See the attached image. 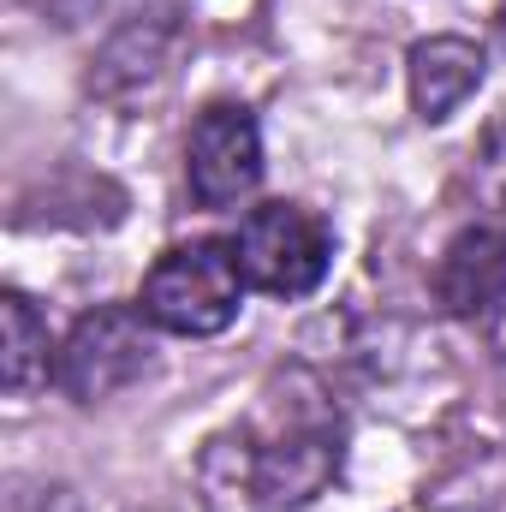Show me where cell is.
I'll return each instance as SVG.
<instances>
[{
  "instance_id": "cell-4",
  "label": "cell",
  "mask_w": 506,
  "mask_h": 512,
  "mask_svg": "<svg viewBox=\"0 0 506 512\" xmlns=\"http://www.w3.org/2000/svg\"><path fill=\"white\" fill-rule=\"evenodd\" d=\"M155 364V322L137 304H96L84 310L54 358V387L72 405H102L131 382H143Z\"/></svg>"
},
{
  "instance_id": "cell-1",
  "label": "cell",
  "mask_w": 506,
  "mask_h": 512,
  "mask_svg": "<svg viewBox=\"0 0 506 512\" xmlns=\"http://www.w3.org/2000/svg\"><path fill=\"white\" fill-rule=\"evenodd\" d=\"M346 465V411L310 364H280L197 453L203 512H298Z\"/></svg>"
},
{
  "instance_id": "cell-13",
  "label": "cell",
  "mask_w": 506,
  "mask_h": 512,
  "mask_svg": "<svg viewBox=\"0 0 506 512\" xmlns=\"http://www.w3.org/2000/svg\"><path fill=\"white\" fill-rule=\"evenodd\" d=\"M453 512H465V507H453Z\"/></svg>"
},
{
  "instance_id": "cell-7",
  "label": "cell",
  "mask_w": 506,
  "mask_h": 512,
  "mask_svg": "<svg viewBox=\"0 0 506 512\" xmlns=\"http://www.w3.org/2000/svg\"><path fill=\"white\" fill-rule=\"evenodd\" d=\"M435 298L447 316L483 322L506 298V227H465L435 262Z\"/></svg>"
},
{
  "instance_id": "cell-5",
  "label": "cell",
  "mask_w": 506,
  "mask_h": 512,
  "mask_svg": "<svg viewBox=\"0 0 506 512\" xmlns=\"http://www.w3.org/2000/svg\"><path fill=\"white\" fill-rule=\"evenodd\" d=\"M185 185L197 209H239L262 185V131L245 102H209L185 131Z\"/></svg>"
},
{
  "instance_id": "cell-2",
  "label": "cell",
  "mask_w": 506,
  "mask_h": 512,
  "mask_svg": "<svg viewBox=\"0 0 506 512\" xmlns=\"http://www.w3.org/2000/svg\"><path fill=\"white\" fill-rule=\"evenodd\" d=\"M245 268L233 256V239H185L173 251L155 256L143 274L137 310L155 322V334L179 340H215L239 322L245 310Z\"/></svg>"
},
{
  "instance_id": "cell-8",
  "label": "cell",
  "mask_w": 506,
  "mask_h": 512,
  "mask_svg": "<svg viewBox=\"0 0 506 512\" xmlns=\"http://www.w3.org/2000/svg\"><path fill=\"white\" fill-rule=\"evenodd\" d=\"M173 42H179V12L155 6L143 24H126V30L102 48L96 72H90V90H96L102 102H131L137 90H149V84L167 72Z\"/></svg>"
},
{
  "instance_id": "cell-12",
  "label": "cell",
  "mask_w": 506,
  "mask_h": 512,
  "mask_svg": "<svg viewBox=\"0 0 506 512\" xmlns=\"http://www.w3.org/2000/svg\"><path fill=\"white\" fill-rule=\"evenodd\" d=\"M483 328H489V352H495V364H501V376H506V298L483 316Z\"/></svg>"
},
{
  "instance_id": "cell-6",
  "label": "cell",
  "mask_w": 506,
  "mask_h": 512,
  "mask_svg": "<svg viewBox=\"0 0 506 512\" xmlns=\"http://www.w3.org/2000/svg\"><path fill=\"white\" fill-rule=\"evenodd\" d=\"M483 78H489V54H483V42H471V36H429V42H417V48L405 54L411 108H417V120H429V126L453 120V114L483 90Z\"/></svg>"
},
{
  "instance_id": "cell-3",
  "label": "cell",
  "mask_w": 506,
  "mask_h": 512,
  "mask_svg": "<svg viewBox=\"0 0 506 512\" xmlns=\"http://www.w3.org/2000/svg\"><path fill=\"white\" fill-rule=\"evenodd\" d=\"M233 256L245 268V286L268 298H310L328 280L334 262V227L304 203H256L233 227Z\"/></svg>"
},
{
  "instance_id": "cell-10",
  "label": "cell",
  "mask_w": 506,
  "mask_h": 512,
  "mask_svg": "<svg viewBox=\"0 0 506 512\" xmlns=\"http://www.w3.org/2000/svg\"><path fill=\"white\" fill-rule=\"evenodd\" d=\"M6 512H78V495L60 489V483H48V489H12Z\"/></svg>"
},
{
  "instance_id": "cell-9",
  "label": "cell",
  "mask_w": 506,
  "mask_h": 512,
  "mask_svg": "<svg viewBox=\"0 0 506 512\" xmlns=\"http://www.w3.org/2000/svg\"><path fill=\"white\" fill-rule=\"evenodd\" d=\"M54 358H60V346L48 340L42 310L18 286H6L0 292V370H6V393L24 399V393L48 387L54 382Z\"/></svg>"
},
{
  "instance_id": "cell-11",
  "label": "cell",
  "mask_w": 506,
  "mask_h": 512,
  "mask_svg": "<svg viewBox=\"0 0 506 512\" xmlns=\"http://www.w3.org/2000/svg\"><path fill=\"white\" fill-rule=\"evenodd\" d=\"M30 6H36V12H48L54 24H84V18H90V12H102L108 0H30Z\"/></svg>"
}]
</instances>
